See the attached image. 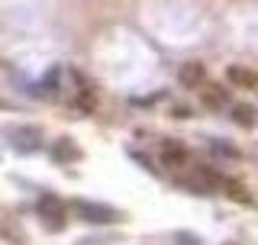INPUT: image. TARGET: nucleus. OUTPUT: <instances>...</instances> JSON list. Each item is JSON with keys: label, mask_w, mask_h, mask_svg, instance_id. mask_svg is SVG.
Segmentation results:
<instances>
[{"label": "nucleus", "mask_w": 258, "mask_h": 245, "mask_svg": "<svg viewBox=\"0 0 258 245\" xmlns=\"http://www.w3.org/2000/svg\"><path fill=\"white\" fill-rule=\"evenodd\" d=\"M223 100H226V94H223V87H216V84H210L207 91H204V103L207 107H223Z\"/></svg>", "instance_id": "1a4fd4ad"}, {"label": "nucleus", "mask_w": 258, "mask_h": 245, "mask_svg": "<svg viewBox=\"0 0 258 245\" xmlns=\"http://www.w3.org/2000/svg\"><path fill=\"white\" fill-rule=\"evenodd\" d=\"M226 78L239 87H258V75L248 71V68H242V65H229V68H226Z\"/></svg>", "instance_id": "7ed1b4c3"}, {"label": "nucleus", "mask_w": 258, "mask_h": 245, "mask_svg": "<svg viewBox=\"0 0 258 245\" xmlns=\"http://www.w3.org/2000/svg\"><path fill=\"white\" fill-rule=\"evenodd\" d=\"M39 210H42V216H48L55 223V229H61L64 223V213H61V203H52V197H45L42 203H39Z\"/></svg>", "instance_id": "0eeeda50"}, {"label": "nucleus", "mask_w": 258, "mask_h": 245, "mask_svg": "<svg viewBox=\"0 0 258 245\" xmlns=\"http://www.w3.org/2000/svg\"><path fill=\"white\" fill-rule=\"evenodd\" d=\"M78 149H75V142H71V139H58V142H55V149H52V158H58V161H75L78 158Z\"/></svg>", "instance_id": "423d86ee"}, {"label": "nucleus", "mask_w": 258, "mask_h": 245, "mask_svg": "<svg viewBox=\"0 0 258 245\" xmlns=\"http://www.w3.org/2000/svg\"><path fill=\"white\" fill-rule=\"evenodd\" d=\"M232 116L239 119V126H255V110L248 107V103H236V107H232Z\"/></svg>", "instance_id": "6e6552de"}, {"label": "nucleus", "mask_w": 258, "mask_h": 245, "mask_svg": "<svg viewBox=\"0 0 258 245\" xmlns=\"http://www.w3.org/2000/svg\"><path fill=\"white\" fill-rule=\"evenodd\" d=\"M161 158H165L168 165H184V161H187V149H184L181 142H165V149H161Z\"/></svg>", "instance_id": "20e7f679"}, {"label": "nucleus", "mask_w": 258, "mask_h": 245, "mask_svg": "<svg viewBox=\"0 0 258 245\" xmlns=\"http://www.w3.org/2000/svg\"><path fill=\"white\" fill-rule=\"evenodd\" d=\"M78 213L84 219H94V223H107V219L116 216V213H110V210H103V207H94V203H78Z\"/></svg>", "instance_id": "39448f33"}, {"label": "nucleus", "mask_w": 258, "mask_h": 245, "mask_svg": "<svg viewBox=\"0 0 258 245\" xmlns=\"http://www.w3.org/2000/svg\"><path fill=\"white\" fill-rule=\"evenodd\" d=\"M177 78H181L184 87H200V84H204V78H207V71H204V65H200V62H187Z\"/></svg>", "instance_id": "f257e3e1"}, {"label": "nucleus", "mask_w": 258, "mask_h": 245, "mask_svg": "<svg viewBox=\"0 0 258 245\" xmlns=\"http://www.w3.org/2000/svg\"><path fill=\"white\" fill-rule=\"evenodd\" d=\"M10 142L20 152H32L39 145V129H13V133H10Z\"/></svg>", "instance_id": "f03ea898"}, {"label": "nucleus", "mask_w": 258, "mask_h": 245, "mask_svg": "<svg viewBox=\"0 0 258 245\" xmlns=\"http://www.w3.org/2000/svg\"><path fill=\"white\" fill-rule=\"evenodd\" d=\"M226 187H229V194H232V197H242V200H245V191H242L239 184H226Z\"/></svg>", "instance_id": "9d476101"}]
</instances>
